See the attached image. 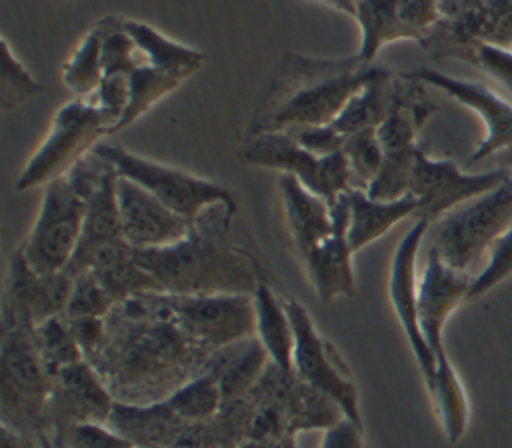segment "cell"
<instances>
[{
  "label": "cell",
  "instance_id": "cell-18",
  "mask_svg": "<svg viewBox=\"0 0 512 448\" xmlns=\"http://www.w3.org/2000/svg\"><path fill=\"white\" fill-rule=\"evenodd\" d=\"M74 278L62 272L42 274L28 266L20 248L8 262V280L2 296V308L24 318L34 328L50 318L62 316L68 308Z\"/></svg>",
  "mask_w": 512,
  "mask_h": 448
},
{
  "label": "cell",
  "instance_id": "cell-45",
  "mask_svg": "<svg viewBox=\"0 0 512 448\" xmlns=\"http://www.w3.org/2000/svg\"><path fill=\"white\" fill-rule=\"evenodd\" d=\"M474 64L512 92V48L480 44L474 54Z\"/></svg>",
  "mask_w": 512,
  "mask_h": 448
},
{
  "label": "cell",
  "instance_id": "cell-2",
  "mask_svg": "<svg viewBox=\"0 0 512 448\" xmlns=\"http://www.w3.org/2000/svg\"><path fill=\"white\" fill-rule=\"evenodd\" d=\"M378 70L358 54L312 58L286 50L260 92L246 138L332 124Z\"/></svg>",
  "mask_w": 512,
  "mask_h": 448
},
{
  "label": "cell",
  "instance_id": "cell-12",
  "mask_svg": "<svg viewBox=\"0 0 512 448\" xmlns=\"http://www.w3.org/2000/svg\"><path fill=\"white\" fill-rule=\"evenodd\" d=\"M510 176L506 168L468 174L448 158H430L422 148L416 152L408 194L418 200L416 218L430 224L452 212L454 208L494 190Z\"/></svg>",
  "mask_w": 512,
  "mask_h": 448
},
{
  "label": "cell",
  "instance_id": "cell-47",
  "mask_svg": "<svg viewBox=\"0 0 512 448\" xmlns=\"http://www.w3.org/2000/svg\"><path fill=\"white\" fill-rule=\"evenodd\" d=\"M0 432H2V448H44L40 440L26 436L6 424H0Z\"/></svg>",
  "mask_w": 512,
  "mask_h": 448
},
{
  "label": "cell",
  "instance_id": "cell-44",
  "mask_svg": "<svg viewBox=\"0 0 512 448\" xmlns=\"http://www.w3.org/2000/svg\"><path fill=\"white\" fill-rule=\"evenodd\" d=\"M302 148L316 156H330L336 152H342L344 134H340L332 124L324 126H308L288 132Z\"/></svg>",
  "mask_w": 512,
  "mask_h": 448
},
{
  "label": "cell",
  "instance_id": "cell-6",
  "mask_svg": "<svg viewBox=\"0 0 512 448\" xmlns=\"http://www.w3.org/2000/svg\"><path fill=\"white\" fill-rule=\"evenodd\" d=\"M92 152L110 162L118 176L140 184L190 224L212 206H228L234 214L238 212L232 192L218 182L144 158L118 144L100 142Z\"/></svg>",
  "mask_w": 512,
  "mask_h": 448
},
{
  "label": "cell",
  "instance_id": "cell-51",
  "mask_svg": "<svg viewBox=\"0 0 512 448\" xmlns=\"http://www.w3.org/2000/svg\"><path fill=\"white\" fill-rule=\"evenodd\" d=\"M44 448H52V446H50V444H46V446H44Z\"/></svg>",
  "mask_w": 512,
  "mask_h": 448
},
{
  "label": "cell",
  "instance_id": "cell-3",
  "mask_svg": "<svg viewBox=\"0 0 512 448\" xmlns=\"http://www.w3.org/2000/svg\"><path fill=\"white\" fill-rule=\"evenodd\" d=\"M232 216L228 206H212L184 240L162 248H134L136 260L164 294L254 296L264 280L254 256L228 238Z\"/></svg>",
  "mask_w": 512,
  "mask_h": 448
},
{
  "label": "cell",
  "instance_id": "cell-31",
  "mask_svg": "<svg viewBox=\"0 0 512 448\" xmlns=\"http://www.w3.org/2000/svg\"><path fill=\"white\" fill-rule=\"evenodd\" d=\"M426 388L448 442L462 440L470 424V402L466 388L448 356L436 360V370L426 382Z\"/></svg>",
  "mask_w": 512,
  "mask_h": 448
},
{
  "label": "cell",
  "instance_id": "cell-13",
  "mask_svg": "<svg viewBox=\"0 0 512 448\" xmlns=\"http://www.w3.org/2000/svg\"><path fill=\"white\" fill-rule=\"evenodd\" d=\"M164 300L176 322L210 352L256 336L254 298L248 294H164Z\"/></svg>",
  "mask_w": 512,
  "mask_h": 448
},
{
  "label": "cell",
  "instance_id": "cell-25",
  "mask_svg": "<svg viewBox=\"0 0 512 448\" xmlns=\"http://www.w3.org/2000/svg\"><path fill=\"white\" fill-rule=\"evenodd\" d=\"M408 90L396 78V74L384 66L368 80L344 106L340 116L332 122V126L348 136L356 132L376 130L390 112L398 106Z\"/></svg>",
  "mask_w": 512,
  "mask_h": 448
},
{
  "label": "cell",
  "instance_id": "cell-16",
  "mask_svg": "<svg viewBox=\"0 0 512 448\" xmlns=\"http://www.w3.org/2000/svg\"><path fill=\"white\" fill-rule=\"evenodd\" d=\"M408 78L418 84H428L446 92L452 100L460 102L462 106L474 110L480 116L484 124V138L472 152L470 164L494 158L498 152L512 146V102L504 100L502 96L478 82L454 78L434 68H418L410 72Z\"/></svg>",
  "mask_w": 512,
  "mask_h": 448
},
{
  "label": "cell",
  "instance_id": "cell-49",
  "mask_svg": "<svg viewBox=\"0 0 512 448\" xmlns=\"http://www.w3.org/2000/svg\"><path fill=\"white\" fill-rule=\"evenodd\" d=\"M320 4L332 8V10H338L346 16H352L354 18V10H356V0H318Z\"/></svg>",
  "mask_w": 512,
  "mask_h": 448
},
{
  "label": "cell",
  "instance_id": "cell-46",
  "mask_svg": "<svg viewBox=\"0 0 512 448\" xmlns=\"http://www.w3.org/2000/svg\"><path fill=\"white\" fill-rule=\"evenodd\" d=\"M320 448H366L362 426H358L354 420L342 416L338 422L328 426L324 430Z\"/></svg>",
  "mask_w": 512,
  "mask_h": 448
},
{
  "label": "cell",
  "instance_id": "cell-41",
  "mask_svg": "<svg viewBox=\"0 0 512 448\" xmlns=\"http://www.w3.org/2000/svg\"><path fill=\"white\" fill-rule=\"evenodd\" d=\"M96 108L102 112L110 134L116 132L130 100V82L126 74H108L102 78L96 92L90 96Z\"/></svg>",
  "mask_w": 512,
  "mask_h": 448
},
{
  "label": "cell",
  "instance_id": "cell-36",
  "mask_svg": "<svg viewBox=\"0 0 512 448\" xmlns=\"http://www.w3.org/2000/svg\"><path fill=\"white\" fill-rule=\"evenodd\" d=\"M342 154L348 164L352 188L366 192L368 186L378 176V172L382 168V160H384V152H382L380 140L376 136V130H366V132H356V134L344 136Z\"/></svg>",
  "mask_w": 512,
  "mask_h": 448
},
{
  "label": "cell",
  "instance_id": "cell-7",
  "mask_svg": "<svg viewBox=\"0 0 512 448\" xmlns=\"http://www.w3.org/2000/svg\"><path fill=\"white\" fill-rule=\"evenodd\" d=\"M106 134H110L108 124L90 98H74L66 102L56 110L46 138L16 178V192H28L66 176Z\"/></svg>",
  "mask_w": 512,
  "mask_h": 448
},
{
  "label": "cell",
  "instance_id": "cell-11",
  "mask_svg": "<svg viewBox=\"0 0 512 448\" xmlns=\"http://www.w3.org/2000/svg\"><path fill=\"white\" fill-rule=\"evenodd\" d=\"M294 326V374L338 404L342 414L362 426L360 394L354 378L334 346L318 332L310 312L294 298L286 300Z\"/></svg>",
  "mask_w": 512,
  "mask_h": 448
},
{
  "label": "cell",
  "instance_id": "cell-39",
  "mask_svg": "<svg viewBox=\"0 0 512 448\" xmlns=\"http://www.w3.org/2000/svg\"><path fill=\"white\" fill-rule=\"evenodd\" d=\"M138 48L132 40V36L124 30L122 20L116 16H108L104 44H102V66L104 76L108 74H126L140 64L142 58H138Z\"/></svg>",
  "mask_w": 512,
  "mask_h": 448
},
{
  "label": "cell",
  "instance_id": "cell-24",
  "mask_svg": "<svg viewBox=\"0 0 512 448\" xmlns=\"http://www.w3.org/2000/svg\"><path fill=\"white\" fill-rule=\"evenodd\" d=\"M348 202V242L352 252H360L368 244L388 234L398 222L416 218L418 200L410 194L396 200H374L364 190L350 188Z\"/></svg>",
  "mask_w": 512,
  "mask_h": 448
},
{
  "label": "cell",
  "instance_id": "cell-5",
  "mask_svg": "<svg viewBox=\"0 0 512 448\" xmlns=\"http://www.w3.org/2000/svg\"><path fill=\"white\" fill-rule=\"evenodd\" d=\"M512 226V172L494 190L454 208L432 228V244L438 256L460 272H470L494 242Z\"/></svg>",
  "mask_w": 512,
  "mask_h": 448
},
{
  "label": "cell",
  "instance_id": "cell-40",
  "mask_svg": "<svg viewBox=\"0 0 512 448\" xmlns=\"http://www.w3.org/2000/svg\"><path fill=\"white\" fill-rule=\"evenodd\" d=\"M512 276V226L494 242L486 266L472 278L468 300L482 298Z\"/></svg>",
  "mask_w": 512,
  "mask_h": 448
},
{
  "label": "cell",
  "instance_id": "cell-14",
  "mask_svg": "<svg viewBox=\"0 0 512 448\" xmlns=\"http://www.w3.org/2000/svg\"><path fill=\"white\" fill-rule=\"evenodd\" d=\"M114 402L106 380L88 360L62 368L52 376L44 446L56 448L74 424L108 422Z\"/></svg>",
  "mask_w": 512,
  "mask_h": 448
},
{
  "label": "cell",
  "instance_id": "cell-10",
  "mask_svg": "<svg viewBox=\"0 0 512 448\" xmlns=\"http://www.w3.org/2000/svg\"><path fill=\"white\" fill-rule=\"evenodd\" d=\"M442 20L420 44L436 58L474 64L480 44L512 48V0H440Z\"/></svg>",
  "mask_w": 512,
  "mask_h": 448
},
{
  "label": "cell",
  "instance_id": "cell-15",
  "mask_svg": "<svg viewBox=\"0 0 512 448\" xmlns=\"http://www.w3.org/2000/svg\"><path fill=\"white\" fill-rule=\"evenodd\" d=\"M430 222L424 218H416L402 240L396 244L392 260H390V274H388V298L392 310L404 330V336L410 344L414 360L420 368L424 384L432 378L436 370V356L424 340L418 322V276H416V262L418 252L422 246L424 236L430 232Z\"/></svg>",
  "mask_w": 512,
  "mask_h": 448
},
{
  "label": "cell",
  "instance_id": "cell-19",
  "mask_svg": "<svg viewBox=\"0 0 512 448\" xmlns=\"http://www.w3.org/2000/svg\"><path fill=\"white\" fill-rule=\"evenodd\" d=\"M122 236L134 248H162L184 240L192 226L140 184L118 176Z\"/></svg>",
  "mask_w": 512,
  "mask_h": 448
},
{
  "label": "cell",
  "instance_id": "cell-1",
  "mask_svg": "<svg viewBox=\"0 0 512 448\" xmlns=\"http://www.w3.org/2000/svg\"><path fill=\"white\" fill-rule=\"evenodd\" d=\"M106 336L90 362L120 402L150 404L204 372L214 354L172 316L162 292H140L104 318Z\"/></svg>",
  "mask_w": 512,
  "mask_h": 448
},
{
  "label": "cell",
  "instance_id": "cell-50",
  "mask_svg": "<svg viewBox=\"0 0 512 448\" xmlns=\"http://www.w3.org/2000/svg\"><path fill=\"white\" fill-rule=\"evenodd\" d=\"M494 158H496V162H498V168H506V170L512 172V146L504 148V150L498 152Z\"/></svg>",
  "mask_w": 512,
  "mask_h": 448
},
{
  "label": "cell",
  "instance_id": "cell-37",
  "mask_svg": "<svg viewBox=\"0 0 512 448\" xmlns=\"http://www.w3.org/2000/svg\"><path fill=\"white\" fill-rule=\"evenodd\" d=\"M42 92V84L28 72L12 46L2 36V72H0V106L12 110Z\"/></svg>",
  "mask_w": 512,
  "mask_h": 448
},
{
  "label": "cell",
  "instance_id": "cell-33",
  "mask_svg": "<svg viewBox=\"0 0 512 448\" xmlns=\"http://www.w3.org/2000/svg\"><path fill=\"white\" fill-rule=\"evenodd\" d=\"M128 82H130V100L116 132L134 124L162 98L172 94L184 80L148 64L146 60H140V64L130 72Z\"/></svg>",
  "mask_w": 512,
  "mask_h": 448
},
{
  "label": "cell",
  "instance_id": "cell-29",
  "mask_svg": "<svg viewBox=\"0 0 512 448\" xmlns=\"http://www.w3.org/2000/svg\"><path fill=\"white\" fill-rule=\"evenodd\" d=\"M122 26L132 36L140 58L164 72L188 80L204 64L202 52L164 36L160 30L146 22L122 20Z\"/></svg>",
  "mask_w": 512,
  "mask_h": 448
},
{
  "label": "cell",
  "instance_id": "cell-30",
  "mask_svg": "<svg viewBox=\"0 0 512 448\" xmlns=\"http://www.w3.org/2000/svg\"><path fill=\"white\" fill-rule=\"evenodd\" d=\"M398 0H356L354 20L360 28L358 58L366 64H374L378 52L398 40H414L416 34L404 26L398 16Z\"/></svg>",
  "mask_w": 512,
  "mask_h": 448
},
{
  "label": "cell",
  "instance_id": "cell-34",
  "mask_svg": "<svg viewBox=\"0 0 512 448\" xmlns=\"http://www.w3.org/2000/svg\"><path fill=\"white\" fill-rule=\"evenodd\" d=\"M164 402L188 422H210L220 414L224 396L218 380L204 370L178 386Z\"/></svg>",
  "mask_w": 512,
  "mask_h": 448
},
{
  "label": "cell",
  "instance_id": "cell-26",
  "mask_svg": "<svg viewBox=\"0 0 512 448\" xmlns=\"http://www.w3.org/2000/svg\"><path fill=\"white\" fill-rule=\"evenodd\" d=\"M270 358L256 336L218 348L204 370L220 384L224 404L244 398L268 368Z\"/></svg>",
  "mask_w": 512,
  "mask_h": 448
},
{
  "label": "cell",
  "instance_id": "cell-27",
  "mask_svg": "<svg viewBox=\"0 0 512 448\" xmlns=\"http://www.w3.org/2000/svg\"><path fill=\"white\" fill-rule=\"evenodd\" d=\"M88 272L96 276V280L116 302L140 292H160L156 280L138 264L134 246H130L126 240L102 246L94 254Z\"/></svg>",
  "mask_w": 512,
  "mask_h": 448
},
{
  "label": "cell",
  "instance_id": "cell-22",
  "mask_svg": "<svg viewBox=\"0 0 512 448\" xmlns=\"http://www.w3.org/2000/svg\"><path fill=\"white\" fill-rule=\"evenodd\" d=\"M106 424L136 448H184L194 422L180 418L164 400L150 404L116 400Z\"/></svg>",
  "mask_w": 512,
  "mask_h": 448
},
{
  "label": "cell",
  "instance_id": "cell-42",
  "mask_svg": "<svg viewBox=\"0 0 512 448\" xmlns=\"http://www.w3.org/2000/svg\"><path fill=\"white\" fill-rule=\"evenodd\" d=\"M56 448H136L106 422H80L66 430Z\"/></svg>",
  "mask_w": 512,
  "mask_h": 448
},
{
  "label": "cell",
  "instance_id": "cell-9",
  "mask_svg": "<svg viewBox=\"0 0 512 448\" xmlns=\"http://www.w3.org/2000/svg\"><path fill=\"white\" fill-rule=\"evenodd\" d=\"M238 160L248 166L288 174L330 206L352 188L342 152L316 156L302 148L288 132H266L246 138L238 148Z\"/></svg>",
  "mask_w": 512,
  "mask_h": 448
},
{
  "label": "cell",
  "instance_id": "cell-52",
  "mask_svg": "<svg viewBox=\"0 0 512 448\" xmlns=\"http://www.w3.org/2000/svg\"><path fill=\"white\" fill-rule=\"evenodd\" d=\"M56 2H60V0H56Z\"/></svg>",
  "mask_w": 512,
  "mask_h": 448
},
{
  "label": "cell",
  "instance_id": "cell-38",
  "mask_svg": "<svg viewBox=\"0 0 512 448\" xmlns=\"http://www.w3.org/2000/svg\"><path fill=\"white\" fill-rule=\"evenodd\" d=\"M118 302L106 292L92 272L74 276L72 294L68 300L66 316L72 318H106Z\"/></svg>",
  "mask_w": 512,
  "mask_h": 448
},
{
  "label": "cell",
  "instance_id": "cell-8",
  "mask_svg": "<svg viewBox=\"0 0 512 448\" xmlns=\"http://www.w3.org/2000/svg\"><path fill=\"white\" fill-rule=\"evenodd\" d=\"M86 214V196L60 176L44 186L36 220L18 246L28 266L36 272H62L70 264Z\"/></svg>",
  "mask_w": 512,
  "mask_h": 448
},
{
  "label": "cell",
  "instance_id": "cell-48",
  "mask_svg": "<svg viewBox=\"0 0 512 448\" xmlns=\"http://www.w3.org/2000/svg\"><path fill=\"white\" fill-rule=\"evenodd\" d=\"M236 448H296V436L280 440H244Z\"/></svg>",
  "mask_w": 512,
  "mask_h": 448
},
{
  "label": "cell",
  "instance_id": "cell-32",
  "mask_svg": "<svg viewBox=\"0 0 512 448\" xmlns=\"http://www.w3.org/2000/svg\"><path fill=\"white\" fill-rule=\"evenodd\" d=\"M108 16L92 24L62 66V82L76 98H90L104 78L102 44Z\"/></svg>",
  "mask_w": 512,
  "mask_h": 448
},
{
  "label": "cell",
  "instance_id": "cell-35",
  "mask_svg": "<svg viewBox=\"0 0 512 448\" xmlns=\"http://www.w3.org/2000/svg\"><path fill=\"white\" fill-rule=\"evenodd\" d=\"M34 340L50 378L62 368L86 360L64 314L38 324L34 328Z\"/></svg>",
  "mask_w": 512,
  "mask_h": 448
},
{
  "label": "cell",
  "instance_id": "cell-43",
  "mask_svg": "<svg viewBox=\"0 0 512 448\" xmlns=\"http://www.w3.org/2000/svg\"><path fill=\"white\" fill-rule=\"evenodd\" d=\"M396 6L400 20L416 34L418 44H422L430 30L442 20L440 0H398Z\"/></svg>",
  "mask_w": 512,
  "mask_h": 448
},
{
  "label": "cell",
  "instance_id": "cell-21",
  "mask_svg": "<svg viewBox=\"0 0 512 448\" xmlns=\"http://www.w3.org/2000/svg\"><path fill=\"white\" fill-rule=\"evenodd\" d=\"M118 172L108 162L98 184L86 196V214L82 224V236L78 248L66 266V272L74 278L88 272L94 254L112 242L124 240L120 208H118Z\"/></svg>",
  "mask_w": 512,
  "mask_h": 448
},
{
  "label": "cell",
  "instance_id": "cell-20",
  "mask_svg": "<svg viewBox=\"0 0 512 448\" xmlns=\"http://www.w3.org/2000/svg\"><path fill=\"white\" fill-rule=\"evenodd\" d=\"M332 210L336 216L334 232L302 260L308 280H310L316 296L324 304H330L342 296L356 294V278H354V268H352L354 252L348 242L346 194H342L332 204Z\"/></svg>",
  "mask_w": 512,
  "mask_h": 448
},
{
  "label": "cell",
  "instance_id": "cell-4",
  "mask_svg": "<svg viewBox=\"0 0 512 448\" xmlns=\"http://www.w3.org/2000/svg\"><path fill=\"white\" fill-rule=\"evenodd\" d=\"M52 378L34 340V326L2 308L0 416L2 424L42 442Z\"/></svg>",
  "mask_w": 512,
  "mask_h": 448
},
{
  "label": "cell",
  "instance_id": "cell-28",
  "mask_svg": "<svg viewBox=\"0 0 512 448\" xmlns=\"http://www.w3.org/2000/svg\"><path fill=\"white\" fill-rule=\"evenodd\" d=\"M252 298L258 342L280 372L294 374V326L286 302H282L266 282L258 284Z\"/></svg>",
  "mask_w": 512,
  "mask_h": 448
},
{
  "label": "cell",
  "instance_id": "cell-23",
  "mask_svg": "<svg viewBox=\"0 0 512 448\" xmlns=\"http://www.w3.org/2000/svg\"><path fill=\"white\" fill-rule=\"evenodd\" d=\"M278 190L292 246L298 258L304 260L334 232V210L326 200L306 190L296 178L288 174L280 176Z\"/></svg>",
  "mask_w": 512,
  "mask_h": 448
},
{
  "label": "cell",
  "instance_id": "cell-17",
  "mask_svg": "<svg viewBox=\"0 0 512 448\" xmlns=\"http://www.w3.org/2000/svg\"><path fill=\"white\" fill-rule=\"evenodd\" d=\"M472 278L448 266L434 248L426 252V264L418 278V322L436 360L446 358L444 328L454 310L468 300Z\"/></svg>",
  "mask_w": 512,
  "mask_h": 448
}]
</instances>
